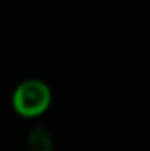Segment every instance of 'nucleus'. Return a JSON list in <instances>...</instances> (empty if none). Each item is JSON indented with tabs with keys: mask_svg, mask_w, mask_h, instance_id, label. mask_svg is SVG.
Returning a JSON list of instances; mask_svg holds the SVG:
<instances>
[{
	"mask_svg": "<svg viewBox=\"0 0 150 151\" xmlns=\"http://www.w3.org/2000/svg\"><path fill=\"white\" fill-rule=\"evenodd\" d=\"M53 93L51 88L41 79H25L21 81L11 97L12 111L27 119L39 118L51 106Z\"/></svg>",
	"mask_w": 150,
	"mask_h": 151,
	"instance_id": "obj_1",
	"label": "nucleus"
},
{
	"mask_svg": "<svg viewBox=\"0 0 150 151\" xmlns=\"http://www.w3.org/2000/svg\"><path fill=\"white\" fill-rule=\"evenodd\" d=\"M28 150L30 151H51V141L44 130H36L28 137Z\"/></svg>",
	"mask_w": 150,
	"mask_h": 151,
	"instance_id": "obj_2",
	"label": "nucleus"
}]
</instances>
